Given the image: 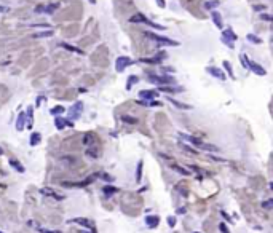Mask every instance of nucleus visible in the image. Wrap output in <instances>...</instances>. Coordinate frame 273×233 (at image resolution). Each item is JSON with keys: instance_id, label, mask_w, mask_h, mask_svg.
<instances>
[{"instance_id": "412c9836", "label": "nucleus", "mask_w": 273, "mask_h": 233, "mask_svg": "<svg viewBox=\"0 0 273 233\" xmlns=\"http://www.w3.org/2000/svg\"><path fill=\"white\" fill-rule=\"evenodd\" d=\"M40 141H42V136H40V133H32V134H31V139H29V144H31V145H37Z\"/></svg>"}, {"instance_id": "37998d69", "label": "nucleus", "mask_w": 273, "mask_h": 233, "mask_svg": "<svg viewBox=\"0 0 273 233\" xmlns=\"http://www.w3.org/2000/svg\"><path fill=\"white\" fill-rule=\"evenodd\" d=\"M222 217L225 219V221H227V222H230V221H232V219H230V217L227 216V212H224V211H222Z\"/></svg>"}, {"instance_id": "f8f14e48", "label": "nucleus", "mask_w": 273, "mask_h": 233, "mask_svg": "<svg viewBox=\"0 0 273 233\" xmlns=\"http://www.w3.org/2000/svg\"><path fill=\"white\" fill-rule=\"evenodd\" d=\"M72 224H78V225H83V227H88V228H94V224L91 221H86V219H81V217H75L71 221Z\"/></svg>"}, {"instance_id": "8fccbe9b", "label": "nucleus", "mask_w": 273, "mask_h": 233, "mask_svg": "<svg viewBox=\"0 0 273 233\" xmlns=\"http://www.w3.org/2000/svg\"><path fill=\"white\" fill-rule=\"evenodd\" d=\"M0 233H3V231H0Z\"/></svg>"}, {"instance_id": "4468645a", "label": "nucleus", "mask_w": 273, "mask_h": 233, "mask_svg": "<svg viewBox=\"0 0 273 233\" xmlns=\"http://www.w3.org/2000/svg\"><path fill=\"white\" fill-rule=\"evenodd\" d=\"M24 125H26V114L21 112V114L18 115V120H16V129H18V131H22V129H24Z\"/></svg>"}, {"instance_id": "e433bc0d", "label": "nucleus", "mask_w": 273, "mask_h": 233, "mask_svg": "<svg viewBox=\"0 0 273 233\" xmlns=\"http://www.w3.org/2000/svg\"><path fill=\"white\" fill-rule=\"evenodd\" d=\"M168 225H169V227H174V225H176V217H174V216H169V217H168Z\"/></svg>"}, {"instance_id": "6e6552de", "label": "nucleus", "mask_w": 273, "mask_h": 233, "mask_svg": "<svg viewBox=\"0 0 273 233\" xmlns=\"http://www.w3.org/2000/svg\"><path fill=\"white\" fill-rule=\"evenodd\" d=\"M177 136H179V139H181V141H187V142H190V144H193L195 147H198V145L201 144V141H200L198 138H193V136H190V134H184V133H179Z\"/></svg>"}, {"instance_id": "f257e3e1", "label": "nucleus", "mask_w": 273, "mask_h": 233, "mask_svg": "<svg viewBox=\"0 0 273 233\" xmlns=\"http://www.w3.org/2000/svg\"><path fill=\"white\" fill-rule=\"evenodd\" d=\"M145 37L155 40L157 43L160 45H168V46H179V43L176 42V40H171L168 37H163V35H157V34H152V32H145Z\"/></svg>"}, {"instance_id": "a211bd4d", "label": "nucleus", "mask_w": 273, "mask_h": 233, "mask_svg": "<svg viewBox=\"0 0 273 233\" xmlns=\"http://www.w3.org/2000/svg\"><path fill=\"white\" fill-rule=\"evenodd\" d=\"M142 166H144V161L139 160L138 161V169H136V182H141V179H142Z\"/></svg>"}, {"instance_id": "2eb2a0df", "label": "nucleus", "mask_w": 273, "mask_h": 233, "mask_svg": "<svg viewBox=\"0 0 273 233\" xmlns=\"http://www.w3.org/2000/svg\"><path fill=\"white\" fill-rule=\"evenodd\" d=\"M198 148L206 150V152H214V153L219 152V147H216V145H212V144H204V142H201V144L198 145Z\"/></svg>"}, {"instance_id": "7c9ffc66", "label": "nucleus", "mask_w": 273, "mask_h": 233, "mask_svg": "<svg viewBox=\"0 0 273 233\" xmlns=\"http://www.w3.org/2000/svg\"><path fill=\"white\" fill-rule=\"evenodd\" d=\"M121 120L126 121V123H131V125H136V123H138V118H134V117L131 118V117H126V115H125V117H121Z\"/></svg>"}, {"instance_id": "7ed1b4c3", "label": "nucleus", "mask_w": 273, "mask_h": 233, "mask_svg": "<svg viewBox=\"0 0 273 233\" xmlns=\"http://www.w3.org/2000/svg\"><path fill=\"white\" fill-rule=\"evenodd\" d=\"M129 21H131V22H145V24H149L150 27H154V29H160V31L165 29L163 26H158L157 22H152L150 19H147V18H145V16H142V15H136V16H133Z\"/></svg>"}, {"instance_id": "f704fd0d", "label": "nucleus", "mask_w": 273, "mask_h": 233, "mask_svg": "<svg viewBox=\"0 0 273 233\" xmlns=\"http://www.w3.org/2000/svg\"><path fill=\"white\" fill-rule=\"evenodd\" d=\"M219 5V2L217 0H211V2H206V8H214V7H217Z\"/></svg>"}, {"instance_id": "de8ad7c7", "label": "nucleus", "mask_w": 273, "mask_h": 233, "mask_svg": "<svg viewBox=\"0 0 273 233\" xmlns=\"http://www.w3.org/2000/svg\"><path fill=\"white\" fill-rule=\"evenodd\" d=\"M88 2H90V3H93V5H94V3H96V0H88Z\"/></svg>"}, {"instance_id": "cd10ccee", "label": "nucleus", "mask_w": 273, "mask_h": 233, "mask_svg": "<svg viewBox=\"0 0 273 233\" xmlns=\"http://www.w3.org/2000/svg\"><path fill=\"white\" fill-rule=\"evenodd\" d=\"M61 46H62V48H66V50H69V51L78 53V54H81V53H83V51H81L80 48H75V46H72V45H67V43H61Z\"/></svg>"}, {"instance_id": "a878e982", "label": "nucleus", "mask_w": 273, "mask_h": 233, "mask_svg": "<svg viewBox=\"0 0 273 233\" xmlns=\"http://www.w3.org/2000/svg\"><path fill=\"white\" fill-rule=\"evenodd\" d=\"M246 38L249 40V42H251V43H256V45H259V43H262V40H261V38H259L257 35H254V34H248V35H246Z\"/></svg>"}, {"instance_id": "0eeeda50", "label": "nucleus", "mask_w": 273, "mask_h": 233, "mask_svg": "<svg viewBox=\"0 0 273 233\" xmlns=\"http://www.w3.org/2000/svg\"><path fill=\"white\" fill-rule=\"evenodd\" d=\"M248 69H251L254 74H257V75H267V70L264 69V67L261 66V64H257V62H252V61H248Z\"/></svg>"}, {"instance_id": "ea45409f", "label": "nucleus", "mask_w": 273, "mask_h": 233, "mask_svg": "<svg viewBox=\"0 0 273 233\" xmlns=\"http://www.w3.org/2000/svg\"><path fill=\"white\" fill-rule=\"evenodd\" d=\"M54 10H56V5H51V7H48V8H45L43 11H46V13H53Z\"/></svg>"}, {"instance_id": "c03bdc74", "label": "nucleus", "mask_w": 273, "mask_h": 233, "mask_svg": "<svg viewBox=\"0 0 273 233\" xmlns=\"http://www.w3.org/2000/svg\"><path fill=\"white\" fill-rule=\"evenodd\" d=\"M177 214H185V208H179L177 209Z\"/></svg>"}, {"instance_id": "9d476101", "label": "nucleus", "mask_w": 273, "mask_h": 233, "mask_svg": "<svg viewBox=\"0 0 273 233\" xmlns=\"http://www.w3.org/2000/svg\"><path fill=\"white\" fill-rule=\"evenodd\" d=\"M160 224V217L158 216H145V225L149 228H155Z\"/></svg>"}, {"instance_id": "423d86ee", "label": "nucleus", "mask_w": 273, "mask_h": 233, "mask_svg": "<svg viewBox=\"0 0 273 233\" xmlns=\"http://www.w3.org/2000/svg\"><path fill=\"white\" fill-rule=\"evenodd\" d=\"M149 80L152 83H157V85H166V83H174V78L173 77H158V75H150Z\"/></svg>"}, {"instance_id": "f3484780", "label": "nucleus", "mask_w": 273, "mask_h": 233, "mask_svg": "<svg viewBox=\"0 0 273 233\" xmlns=\"http://www.w3.org/2000/svg\"><path fill=\"white\" fill-rule=\"evenodd\" d=\"M168 101H169V102H171L173 105H176L177 109H187V110H190V109H192V107H190V105H187V104H182V102H179V101L173 99L171 96H168Z\"/></svg>"}, {"instance_id": "20e7f679", "label": "nucleus", "mask_w": 273, "mask_h": 233, "mask_svg": "<svg viewBox=\"0 0 273 233\" xmlns=\"http://www.w3.org/2000/svg\"><path fill=\"white\" fill-rule=\"evenodd\" d=\"M131 64H133V59H131V58H128V56H120V58L117 59V62H115V69H117V72H123L126 67L131 66Z\"/></svg>"}, {"instance_id": "c85d7f7f", "label": "nucleus", "mask_w": 273, "mask_h": 233, "mask_svg": "<svg viewBox=\"0 0 273 233\" xmlns=\"http://www.w3.org/2000/svg\"><path fill=\"white\" fill-rule=\"evenodd\" d=\"M139 81V78L136 77V75H131L129 78H128V83H126V90H131V85H134V83H138Z\"/></svg>"}, {"instance_id": "aec40b11", "label": "nucleus", "mask_w": 273, "mask_h": 233, "mask_svg": "<svg viewBox=\"0 0 273 233\" xmlns=\"http://www.w3.org/2000/svg\"><path fill=\"white\" fill-rule=\"evenodd\" d=\"M212 21H214V24L217 26V27H219V29H222V18H221V15H219V13H217V11H212Z\"/></svg>"}, {"instance_id": "473e14b6", "label": "nucleus", "mask_w": 273, "mask_h": 233, "mask_svg": "<svg viewBox=\"0 0 273 233\" xmlns=\"http://www.w3.org/2000/svg\"><path fill=\"white\" fill-rule=\"evenodd\" d=\"M181 147L185 150V152H188L190 155H197V150H193V148H190L188 145H185V144H181Z\"/></svg>"}, {"instance_id": "79ce46f5", "label": "nucleus", "mask_w": 273, "mask_h": 233, "mask_svg": "<svg viewBox=\"0 0 273 233\" xmlns=\"http://www.w3.org/2000/svg\"><path fill=\"white\" fill-rule=\"evenodd\" d=\"M38 230H40V233H61V231H50L46 228H38Z\"/></svg>"}, {"instance_id": "49530a36", "label": "nucleus", "mask_w": 273, "mask_h": 233, "mask_svg": "<svg viewBox=\"0 0 273 233\" xmlns=\"http://www.w3.org/2000/svg\"><path fill=\"white\" fill-rule=\"evenodd\" d=\"M3 11H7V8L5 7H0V13H3Z\"/></svg>"}, {"instance_id": "1a4fd4ad", "label": "nucleus", "mask_w": 273, "mask_h": 233, "mask_svg": "<svg viewBox=\"0 0 273 233\" xmlns=\"http://www.w3.org/2000/svg\"><path fill=\"white\" fill-rule=\"evenodd\" d=\"M208 74L209 75H212V77H216V78H219V80H225V74H224V70L222 69H219V67H208Z\"/></svg>"}, {"instance_id": "a19ab883", "label": "nucleus", "mask_w": 273, "mask_h": 233, "mask_svg": "<svg viewBox=\"0 0 273 233\" xmlns=\"http://www.w3.org/2000/svg\"><path fill=\"white\" fill-rule=\"evenodd\" d=\"M157 3H158V7H160V8H165V7H166L165 0H157Z\"/></svg>"}, {"instance_id": "dca6fc26", "label": "nucleus", "mask_w": 273, "mask_h": 233, "mask_svg": "<svg viewBox=\"0 0 273 233\" xmlns=\"http://www.w3.org/2000/svg\"><path fill=\"white\" fill-rule=\"evenodd\" d=\"M54 126H56L58 129H64L67 126V120H64L62 117H56L54 118Z\"/></svg>"}, {"instance_id": "5701e85b", "label": "nucleus", "mask_w": 273, "mask_h": 233, "mask_svg": "<svg viewBox=\"0 0 273 233\" xmlns=\"http://www.w3.org/2000/svg\"><path fill=\"white\" fill-rule=\"evenodd\" d=\"M32 114H34V107H27L26 117H27V126H29V129L32 128Z\"/></svg>"}, {"instance_id": "a18cd8bd", "label": "nucleus", "mask_w": 273, "mask_h": 233, "mask_svg": "<svg viewBox=\"0 0 273 233\" xmlns=\"http://www.w3.org/2000/svg\"><path fill=\"white\" fill-rule=\"evenodd\" d=\"M261 18H262V19H265V21H270V19H271V18H270L268 15H262Z\"/></svg>"}, {"instance_id": "bb28decb", "label": "nucleus", "mask_w": 273, "mask_h": 233, "mask_svg": "<svg viewBox=\"0 0 273 233\" xmlns=\"http://www.w3.org/2000/svg\"><path fill=\"white\" fill-rule=\"evenodd\" d=\"M224 67H225V70H227L228 77L235 80V74H233V70H232V66H230V62H228V61H224Z\"/></svg>"}, {"instance_id": "2f4dec72", "label": "nucleus", "mask_w": 273, "mask_h": 233, "mask_svg": "<svg viewBox=\"0 0 273 233\" xmlns=\"http://www.w3.org/2000/svg\"><path fill=\"white\" fill-rule=\"evenodd\" d=\"M160 90H161V91H166V93H177V91H182L181 88H168V86H161Z\"/></svg>"}, {"instance_id": "6ab92c4d", "label": "nucleus", "mask_w": 273, "mask_h": 233, "mask_svg": "<svg viewBox=\"0 0 273 233\" xmlns=\"http://www.w3.org/2000/svg\"><path fill=\"white\" fill-rule=\"evenodd\" d=\"M102 192H104L105 197H112V195H115L117 192H118V188H117V187H110V185H105V187L102 188Z\"/></svg>"}, {"instance_id": "72a5a7b5", "label": "nucleus", "mask_w": 273, "mask_h": 233, "mask_svg": "<svg viewBox=\"0 0 273 233\" xmlns=\"http://www.w3.org/2000/svg\"><path fill=\"white\" fill-rule=\"evenodd\" d=\"M240 59H241V64H243V67H246V69H248V58H246V54H241V56H240Z\"/></svg>"}, {"instance_id": "f03ea898", "label": "nucleus", "mask_w": 273, "mask_h": 233, "mask_svg": "<svg viewBox=\"0 0 273 233\" xmlns=\"http://www.w3.org/2000/svg\"><path fill=\"white\" fill-rule=\"evenodd\" d=\"M236 34L233 32V31H232L230 29V27H228V29H225V31H222V42L227 45V46H233V42H236Z\"/></svg>"}, {"instance_id": "58836bf2", "label": "nucleus", "mask_w": 273, "mask_h": 233, "mask_svg": "<svg viewBox=\"0 0 273 233\" xmlns=\"http://www.w3.org/2000/svg\"><path fill=\"white\" fill-rule=\"evenodd\" d=\"M219 230H221V231H222V233H230V231H228V228H227V225H225V224H221V225H219Z\"/></svg>"}, {"instance_id": "393cba45", "label": "nucleus", "mask_w": 273, "mask_h": 233, "mask_svg": "<svg viewBox=\"0 0 273 233\" xmlns=\"http://www.w3.org/2000/svg\"><path fill=\"white\" fill-rule=\"evenodd\" d=\"M64 112H66V109H64L62 105H56V107L51 109V115H54V117H59V115L64 114Z\"/></svg>"}, {"instance_id": "9b49d317", "label": "nucleus", "mask_w": 273, "mask_h": 233, "mask_svg": "<svg viewBox=\"0 0 273 233\" xmlns=\"http://www.w3.org/2000/svg\"><path fill=\"white\" fill-rule=\"evenodd\" d=\"M139 96H141V99H145V102H147V101H154V99L157 98V91L142 90V91L139 93Z\"/></svg>"}, {"instance_id": "09e8293b", "label": "nucleus", "mask_w": 273, "mask_h": 233, "mask_svg": "<svg viewBox=\"0 0 273 233\" xmlns=\"http://www.w3.org/2000/svg\"><path fill=\"white\" fill-rule=\"evenodd\" d=\"M0 155H3V150H2V147H0Z\"/></svg>"}, {"instance_id": "4c0bfd02", "label": "nucleus", "mask_w": 273, "mask_h": 233, "mask_svg": "<svg viewBox=\"0 0 273 233\" xmlns=\"http://www.w3.org/2000/svg\"><path fill=\"white\" fill-rule=\"evenodd\" d=\"M99 176L102 177V179H104V181H107V182H112V181H114V179H112V177H110V176H109V174H99Z\"/></svg>"}, {"instance_id": "c9c22d12", "label": "nucleus", "mask_w": 273, "mask_h": 233, "mask_svg": "<svg viewBox=\"0 0 273 233\" xmlns=\"http://www.w3.org/2000/svg\"><path fill=\"white\" fill-rule=\"evenodd\" d=\"M271 204H273V200H267V201H264V203H262V208L270 209V208H271Z\"/></svg>"}, {"instance_id": "ddd939ff", "label": "nucleus", "mask_w": 273, "mask_h": 233, "mask_svg": "<svg viewBox=\"0 0 273 233\" xmlns=\"http://www.w3.org/2000/svg\"><path fill=\"white\" fill-rule=\"evenodd\" d=\"M42 195H46V197H51V198H56V200H64V195H58L56 192H53L51 188H42L40 190Z\"/></svg>"}, {"instance_id": "c756f323", "label": "nucleus", "mask_w": 273, "mask_h": 233, "mask_svg": "<svg viewBox=\"0 0 273 233\" xmlns=\"http://www.w3.org/2000/svg\"><path fill=\"white\" fill-rule=\"evenodd\" d=\"M53 35V32L51 31H46V32H38V34H35L34 37L35 38H42V37H51Z\"/></svg>"}, {"instance_id": "b1692460", "label": "nucleus", "mask_w": 273, "mask_h": 233, "mask_svg": "<svg viewBox=\"0 0 273 233\" xmlns=\"http://www.w3.org/2000/svg\"><path fill=\"white\" fill-rule=\"evenodd\" d=\"M10 164H11V166L15 168L18 172H24V171H26V169H24V166H22V164H21L19 161H16V160H10Z\"/></svg>"}, {"instance_id": "4be33fe9", "label": "nucleus", "mask_w": 273, "mask_h": 233, "mask_svg": "<svg viewBox=\"0 0 273 233\" xmlns=\"http://www.w3.org/2000/svg\"><path fill=\"white\" fill-rule=\"evenodd\" d=\"M169 168H171L173 171H176V172L182 174V176H188V174H190V171H188V169H185V168H181V166H177V164H171Z\"/></svg>"}, {"instance_id": "39448f33", "label": "nucleus", "mask_w": 273, "mask_h": 233, "mask_svg": "<svg viewBox=\"0 0 273 233\" xmlns=\"http://www.w3.org/2000/svg\"><path fill=\"white\" fill-rule=\"evenodd\" d=\"M81 112H83V104L78 101V102H75V104L69 109V117H71L72 120H77V118L81 115Z\"/></svg>"}]
</instances>
